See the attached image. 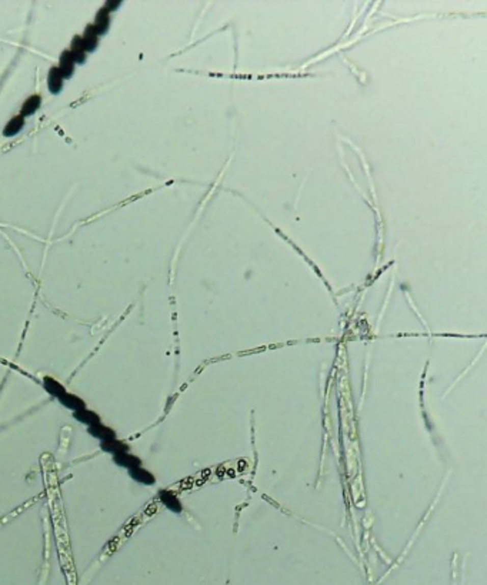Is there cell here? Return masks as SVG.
Wrapping results in <instances>:
<instances>
[{
    "label": "cell",
    "mask_w": 487,
    "mask_h": 585,
    "mask_svg": "<svg viewBox=\"0 0 487 585\" xmlns=\"http://www.w3.org/2000/svg\"><path fill=\"white\" fill-rule=\"evenodd\" d=\"M112 461H113V464H115L116 467L122 468V470H124L126 472L133 470V468H136L139 465H143L142 458H140L139 455L133 454L131 450L130 451H123V453L112 455Z\"/></svg>",
    "instance_id": "6da1fadb"
},
{
    "label": "cell",
    "mask_w": 487,
    "mask_h": 585,
    "mask_svg": "<svg viewBox=\"0 0 487 585\" xmlns=\"http://www.w3.org/2000/svg\"><path fill=\"white\" fill-rule=\"evenodd\" d=\"M40 383H42V388L47 393V396H50V397L53 398V400H56V401H59V400L63 397L66 393L69 391L62 381H59L58 378L47 376V374L42 377V381H40Z\"/></svg>",
    "instance_id": "7a4b0ae2"
},
{
    "label": "cell",
    "mask_w": 487,
    "mask_h": 585,
    "mask_svg": "<svg viewBox=\"0 0 487 585\" xmlns=\"http://www.w3.org/2000/svg\"><path fill=\"white\" fill-rule=\"evenodd\" d=\"M86 431H88L89 435H90L93 440L97 441V442H103V441L112 440V438H116L117 437L116 430H115L113 427L104 424V421H103V423H99V424H95V426L88 427Z\"/></svg>",
    "instance_id": "3957f363"
},
{
    "label": "cell",
    "mask_w": 487,
    "mask_h": 585,
    "mask_svg": "<svg viewBox=\"0 0 487 585\" xmlns=\"http://www.w3.org/2000/svg\"><path fill=\"white\" fill-rule=\"evenodd\" d=\"M127 476L139 485H143V487H152L156 484V477L152 471L147 470L145 465H139L133 470L127 471Z\"/></svg>",
    "instance_id": "277c9868"
},
{
    "label": "cell",
    "mask_w": 487,
    "mask_h": 585,
    "mask_svg": "<svg viewBox=\"0 0 487 585\" xmlns=\"http://www.w3.org/2000/svg\"><path fill=\"white\" fill-rule=\"evenodd\" d=\"M72 417L74 419V421H77L79 424L85 426L86 428L95 426V424H99V423H103L102 415L99 412H96L95 410H90L89 407L80 410V411L72 412Z\"/></svg>",
    "instance_id": "5b68a950"
},
{
    "label": "cell",
    "mask_w": 487,
    "mask_h": 585,
    "mask_svg": "<svg viewBox=\"0 0 487 585\" xmlns=\"http://www.w3.org/2000/svg\"><path fill=\"white\" fill-rule=\"evenodd\" d=\"M58 403L62 405V407H65L66 410H69L70 412H76L80 411V410H83V408H88L86 401H85L82 397H79L77 394L72 393V391H67L65 396L59 400Z\"/></svg>",
    "instance_id": "8992f818"
},
{
    "label": "cell",
    "mask_w": 487,
    "mask_h": 585,
    "mask_svg": "<svg viewBox=\"0 0 487 585\" xmlns=\"http://www.w3.org/2000/svg\"><path fill=\"white\" fill-rule=\"evenodd\" d=\"M99 447H100V450H102L103 453L109 454L110 457L115 454H119V453L130 451L131 450L130 445H129V442L122 440V438H119V437L112 438V440L103 441V442H99Z\"/></svg>",
    "instance_id": "52a82bcc"
},
{
    "label": "cell",
    "mask_w": 487,
    "mask_h": 585,
    "mask_svg": "<svg viewBox=\"0 0 487 585\" xmlns=\"http://www.w3.org/2000/svg\"><path fill=\"white\" fill-rule=\"evenodd\" d=\"M159 501L160 504H163L165 508H168L169 511H172V513L180 514L183 511L180 499L177 498V495L173 491H170V490H161L159 492Z\"/></svg>",
    "instance_id": "ba28073f"
}]
</instances>
